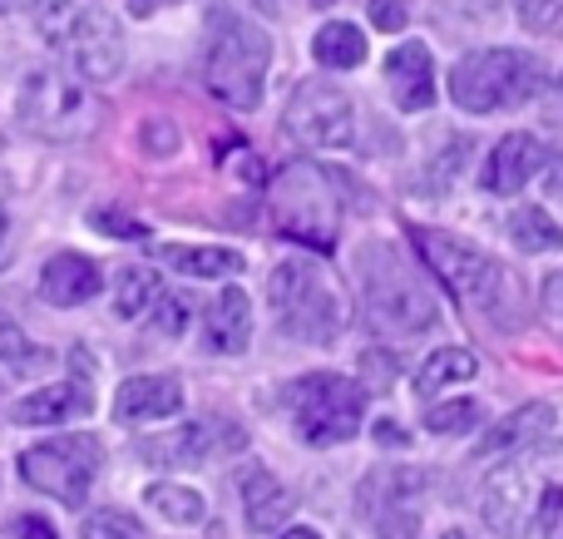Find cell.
<instances>
[{
	"instance_id": "cell-34",
	"label": "cell",
	"mask_w": 563,
	"mask_h": 539,
	"mask_svg": "<svg viewBox=\"0 0 563 539\" xmlns=\"http://www.w3.org/2000/svg\"><path fill=\"white\" fill-rule=\"evenodd\" d=\"M376 539H416V515L406 505H386L376 515Z\"/></svg>"
},
{
	"instance_id": "cell-3",
	"label": "cell",
	"mask_w": 563,
	"mask_h": 539,
	"mask_svg": "<svg viewBox=\"0 0 563 539\" xmlns=\"http://www.w3.org/2000/svg\"><path fill=\"white\" fill-rule=\"evenodd\" d=\"M267 65H273V40L253 20L233 15V10H213L208 15V45H203L208 95L233 109H257L263 105Z\"/></svg>"
},
{
	"instance_id": "cell-27",
	"label": "cell",
	"mask_w": 563,
	"mask_h": 539,
	"mask_svg": "<svg viewBox=\"0 0 563 539\" xmlns=\"http://www.w3.org/2000/svg\"><path fill=\"white\" fill-rule=\"evenodd\" d=\"M158 297V277L148 267H124L114 277V312L119 317H144V307H154Z\"/></svg>"
},
{
	"instance_id": "cell-15",
	"label": "cell",
	"mask_w": 563,
	"mask_h": 539,
	"mask_svg": "<svg viewBox=\"0 0 563 539\" xmlns=\"http://www.w3.org/2000/svg\"><path fill=\"white\" fill-rule=\"evenodd\" d=\"M243 446V431L238 426H213V421H194L174 436H158V441H144V461L158 465H188V461H208L213 451H238Z\"/></svg>"
},
{
	"instance_id": "cell-40",
	"label": "cell",
	"mask_w": 563,
	"mask_h": 539,
	"mask_svg": "<svg viewBox=\"0 0 563 539\" xmlns=\"http://www.w3.org/2000/svg\"><path fill=\"white\" fill-rule=\"evenodd\" d=\"M154 6H178V0H134V15H148Z\"/></svg>"
},
{
	"instance_id": "cell-30",
	"label": "cell",
	"mask_w": 563,
	"mask_h": 539,
	"mask_svg": "<svg viewBox=\"0 0 563 539\" xmlns=\"http://www.w3.org/2000/svg\"><path fill=\"white\" fill-rule=\"evenodd\" d=\"M79 539H148L144 525L124 510H95L85 525H79Z\"/></svg>"
},
{
	"instance_id": "cell-46",
	"label": "cell",
	"mask_w": 563,
	"mask_h": 539,
	"mask_svg": "<svg viewBox=\"0 0 563 539\" xmlns=\"http://www.w3.org/2000/svg\"><path fill=\"white\" fill-rule=\"evenodd\" d=\"M0 233H5V213H0Z\"/></svg>"
},
{
	"instance_id": "cell-20",
	"label": "cell",
	"mask_w": 563,
	"mask_h": 539,
	"mask_svg": "<svg viewBox=\"0 0 563 539\" xmlns=\"http://www.w3.org/2000/svg\"><path fill=\"white\" fill-rule=\"evenodd\" d=\"M243 510H247V530L267 535L291 515V495H287V485H282L273 471L253 465V471H243Z\"/></svg>"
},
{
	"instance_id": "cell-41",
	"label": "cell",
	"mask_w": 563,
	"mask_h": 539,
	"mask_svg": "<svg viewBox=\"0 0 563 539\" xmlns=\"http://www.w3.org/2000/svg\"><path fill=\"white\" fill-rule=\"evenodd\" d=\"M282 539H321V535H317V530H301V525H291V530L282 535Z\"/></svg>"
},
{
	"instance_id": "cell-2",
	"label": "cell",
	"mask_w": 563,
	"mask_h": 539,
	"mask_svg": "<svg viewBox=\"0 0 563 539\" xmlns=\"http://www.w3.org/2000/svg\"><path fill=\"white\" fill-rule=\"evenodd\" d=\"M35 30L65 59V69H75L89 85H104L124 69V35H119L114 15L95 0H40Z\"/></svg>"
},
{
	"instance_id": "cell-36",
	"label": "cell",
	"mask_w": 563,
	"mask_h": 539,
	"mask_svg": "<svg viewBox=\"0 0 563 539\" xmlns=\"http://www.w3.org/2000/svg\"><path fill=\"white\" fill-rule=\"evenodd\" d=\"M371 6V25L376 30H400L410 20V0H366Z\"/></svg>"
},
{
	"instance_id": "cell-7",
	"label": "cell",
	"mask_w": 563,
	"mask_h": 539,
	"mask_svg": "<svg viewBox=\"0 0 563 539\" xmlns=\"http://www.w3.org/2000/svg\"><path fill=\"white\" fill-rule=\"evenodd\" d=\"M267 297H273L277 327L287 337H297V342L327 346L346 327V297H341V287L317 263H307V257H291V263L273 267Z\"/></svg>"
},
{
	"instance_id": "cell-25",
	"label": "cell",
	"mask_w": 563,
	"mask_h": 539,
	"mask_svg": "<svg viewBox=\"0 0 563 539\" xmlns=\"http://www.w3.org/2000/svg\"><path fill=\"white\" fill-rule=\"evenodd\" d=\"M148 510H158L168 525H198L203 520V495L188 491V485H174V481H158L144 491Z\"/></svg>"
},
{
	"instance_id": "cell-21",
	"label": "cell",
	"mask_w": 563,
	"mask_h": 539,
	"mask_svg": "<svg viewBox=\"0 0 563 539\" xmlns=\"http://www.w3.org/2000/svg\"><path fill=\"white\" fill-rule=\"evenodd\" d=\"M554 431V406H544V402H534V406H519L515 416H505V421L495 426V431L479 441V461L485 455H505V451H519V446H529V441H539V436H549Z\"/></svg>"
},
{
	"instance_id": "cell-44",
	"label": "cell",
	"mask_w": 563,
	"mask_h": 539,
	"mask_svg": "<svg viewBox=\"0 0 563 539\" xmlns=\"http://www.w3.org/2000/svg\"><path fill=\"white\" fill-rule=\"evenodd\" d=\"M440 539H470V535H460V530H450V535H440Z\"/></svg>"
},
{
	"instance_id": "cell-23",
	"label": "cell",
	"mask_w": 563,
	"mask_h": 539,
	"mask_svg": "<svg viewBox=\"0 0 563 539\" xmlns=\"http://www.w3.org/2000/svg\"><path fill=\"white\" fill-rule=\"evenodd\" d=\"M475 372H479V356L475 352H465V346H440V352H430L426 362H420L416 392L420 396H435V392H445L450 382H470Z\"/></svg>"
},
{
	"instance_id": "cell-10",
	"label": "cell",
	"mask_w": 563,
	"mask_h": 539,
	"mask_svg": "<svg viewBox=\"0 0 563 539\" xmlns=\"http://www.w3.org/2000/svg\"><path fill=\"white\" fill-rule=\"evenodd\" d=\"M410 243H416V253L430 263V273L440 277V283L450 287V297L465 307H475V312H499V297H505V267L495 263V257H485L479 248L460 243V238L450 233H435V228H410Z\"/></svg>"
},
{
	"instance_id": "cell-45",
	"label": "cell",
	"mask_w": 563,
	"mask_h": 539,
	"mask_svg": "<svg viewBox=\"0 0 563 539\" xmlns=\"http://www.w3.org/2000/svg\"><path fill=\"white\" fill-rule=\"evenodd\" d=\"M311 6H331V0H311Z\"/></svg>"
},
{
	"instance_id": "cell-1",
	"label": "cell",
	"mask_w": 563,
	"mask_h": 539,
	"mask_svg": "<svg viewBox=\"0 0 563 539\" xmlns=\"http://www.w3.org/2000/svg\"><path fill=\"white\" fill-rule=\"evenodd\" d=\"M479 520L499 539H563V441L529 446L489 471Z\"/></svg>"
},
{
	"instance_id": "cell-31",
	"label": "cell",
	"mask_w": 563,
	"mask_h": 539,
	"mask_svg": "<svg viewBox=\"0 0 563 539\" xmlns=\"http://www.w3.org/2000/svg\"><path fill=\"white\" fill-rule=\"evenodd\" d=\"M0 362H5V366H15V372H25L30 362H45V356H40V346L30 342V337L20 332V327L10 322L5 312H0Z\"/></svg>"
},
{
	"instance_id": "cell-39",
	"label": "cell",
	"mask_w": 563,
	"mask_h": 539,
	"mask_svg": "<svg viewBox=\"0 0 563 539\" xmlns=\"http://www.w3.org/2000/svg\"><path fill=\"white\" fill-rule=\"evenodd\" d=\"M144 144H154V148H164V154H168V148H178V134H174V129H164V124H148L144 129Z\"/></svg>"
},
{
	"instance_id": "cell-28",
	"label": "cell",
	"mask_w": 563,
	"mask_h": 539,
	"mask_svg": "<svg viewBox=\"0 0 563 539\" xmlns=\"http://www.w3.org/2000/svg\"><path fill=\"white\" fill-rule=\"evenodd\" d=\"M440 30H475L495 15V0H430Z\"/></svg>"
},
{
	"instance_id": "cell-38",
	"label": "cell",
	"mask_w": 563,
	"mask_h": 539,
	"mask_svg": "<svg viewBox=\"0 0 563 539\" xmlns=\"http://www.w3.org/2000/svg\"><path fill=\"white\" fill-rule=\"evenodd\" d=\"M10 535H15V539H55L49 520H40V515H20V520L10 525Z\"/></svg>"
},
{
	"instance_id": "cell-17",
	"label": "cell",
	"mask_w": 563,
	"mask_h": 539,
	"mask_svg": "<svg viewBox=\"0 0 563 539\" xmlns=\"http://www.w3.org/2000/svg\"><path fill=\"white\" fill-rule=\"evenodd\" d=\"M203 342H208V352H218V356L247 352V342H253V302H247L243 287H223V293L213 297V307H208V317H203Z\"/></svg>"
},
{
	"instance_id": "cell-24",
	"label": "cell",
	"mask_w": 563,
	"mask_h": 539,
	"mask_svg": "<svg viewBox=\"0 0 563 539\" xmlns=\"http://www.w3.org/2000/svg\"><path fill=\"white\" fill-rule=\"evenodd\" d=\"M311 55H317V65H327V69H356L361 59H366V35H361L356 25H346V20H331V25L317 30Z\"/></svg>"
},
{
	"instance_id": "cell-19",
	"label": "cell",
	"mask_w": 563,
	"mask_h": 539,
	"mask_svg": "<svg viewBox=\"0 0 563 539\" xmlns=\"http://www.w3.org/2000/svg\"><path fill=\"white\" fill-rule=\"evenodd\" d=\"M89 411H95V396H89L85 382H55V386H40L35 396H25L15 406V421L20 426H65Z\"/></svg>"
},
{
	"instance_id": "cell-11",
	"label": "cell",
	"mask_w": 563,
	"mask_h": 539,
	"mask_svg": "<svg viewBox=\"0 0 563 539\" xmlns=\"http://www.w3.org/2000/svg\"><path fill=\"white\" fill-rule=\"evenodd\" d=\"M20 475H25V485L55 495L59 505H85L99 475V441L95 436H65V441L30 446L20 455Z\"/></svg>"
},
{
	"instance_id": "cell-12",
	"label": "cell",
	"mask_w": 563,
	"mask_h": 539,
	"mask_svg": "<svg viewBox=\"0 0 563 539\" xmlns=\"http://www.w3.org/2000/svg\"><path fill=\"white\" fill-rule=\"evenodd\" d=\"M282 119H287V134L307 148H346L356 139V109H351L346 89H336L331 79L297 85Z\"/></svg>"
},
{
	"instance_id": "cell-35",
	"label": "cell",
	"mask_w": 563,
	"mask_h": 539,
	"mask_svg": "<svg viewBox=\"0 0 563 539\" xmlns=\"http://www.w3.org/2000/svg\"><path fill=\"white\" fill-rule=\"evenodd\" d=\"M515 15L525 20L529 30H549V25H559L563 0H515Z\"/></svg>"
},
{
	"instance_id": "cell-4",
	"label": "cell",
	"mask_w": 563,
	"mask_h": 539,
	"mask_svg": "<svg viewBox=\"0 0 563 539\" xmlns=\"http://www.w3.org/2000/svg\"><path fill=\"white\" fill-rule=\"evenodd\" d=\"M267 208H273V223H277L282 238L311 248V253H336L341 194H336L327 168L307 164V158L282 164L273 188H267Z\"/></svg>"
},
{
	"instance_id": "cell-9",
	"label": "cell",
	"mask_w": 563,
	"mask_h": 539,
	"mask_svg": "<svg viewBox=\"0 0 563 539\" xmlns=\"http://www.w3.org/2000/svg\"><path fill=\"white\" fill-rule=\"evenodd\" d=\"M287 411L291 426L307 446H341L361 431L366 416V392L351 376L336 372H311L287 386Z\"/></svg>"
},
{
	"instance_id": "cell-43",
	"label": "cell",
	"mask_w": 563,
	"mask_h": 539,
	"mask_svg": "<svg viewBox=\"0 0 563 539\" xmlns=\"http://www.w3.org/2000/svg\"><path fill=\"white\" fill-rule=\"evenodd\" d=\"M25 0H0V15H10V10H20Z\"/></svg>"
},
{
	"instance_id": "cell-29",
	"label": "cell",
	"mask_w": 563,
	"mask_h": 539,
	"mask_svg": "<svg viewBox=\"0 0 563 539\" xmlns=\"http://www.w3.org/2000/svg\"><path fill=\"white\" fill-rule=\"evenodd\" d=\"M475 426H479V406L470 402V396H455V402L426 411V431H435V436H465V431H475Z\"/></svg>"
},
{
	"instance_id": "cell-16",
	"label": "cell",
	"mask_w": 563,
	"mask_h": 539,
	"mask_svg": "<svg viewBox=\"0 0 563 539\" xmlns=\"http://www.w3.org/2000/svg\"><path fill=\"white\" fill-rule=\"evenodd\" d=\"M184 411V386L174 376H129L114 392V416L124 426H148V421H168Z\"/></svg>"
},
{
	"instance_id": "cell-14",
	"label": "cell",
	"mask_w": 563,
	"mask_h": 539,
	"mask_svg": "<svg viewBox=\"0 0 563 539\" xmlns=\"http://www.w3.org/2000/svg\"><path fill=\"white\" fill-rule=\"evenodd\" d=\"M386 85H390V99H396L406 114L435 105V95H440V89H435V65H430V50L420 45V40H406V45L390 50Z\"/></svg>"
},
{
	"instance_id": "cell-26",
	"label": "cell",
	"mask_w": 563,
	"mask_h": 539,
	"mask_svg": "<svg viewBox=\"0 0 563 539\" xmlns=\"http://www.w3.org/2000/svg\"><path fill=\"white\" fill-rule=\"evenodd\" d=\"M509 238H515L525 253H554V248H563V228L544 208H519V213L509 218Z\"/></svg>"
},
{
	"instance_id": "cell-37",
	"label": "cell",
	"mask_w": 563,
	"mask_h": 539,
	"mask_svg": "<svg viewBox=\"0 0 563 539\" xmlns=\"http://www.w3.org/2000/svg\"><path fill=\"white\" fill-rule=\"evenodd\" d=\"M390 372H396V366H390V352H366L361 356V376H366L371 392H380V386L390 382ZM366 386H361V392H366Z\"/></svg>"
},
{
	"instance_id": "cell-22",
	"label": "cell",
	"mask_w": 563,
	"mask_h": 539,
	"mask_svg": "<svg viewBox=\"0 0 563 539\" xmlns=\"http://www.w3.org/2000/svg\"><path fill=\"white\" fill-rule=\"evenodd\" d=\"M158 257H164L174 273H184V277H233V273H243V253H233V248H178V243H164L158 248Z\"/></svg>"
},
{
	"instance_id": "cell-13",
	"label": "cell",
	"mask_w": 563,
	"mask_h": 539,
	"mask_svg": "<svg viewBox=\"0 0 563 539\" xmlns=\"http://www.w3.org/2000/svg\"><path fill=\"white\" fill-rule=\"evenodd\" d=\"M544 168V144L534 134H505L495 148H489L485 164V188L495 198H515L529 188V178Z\"/></svg>"
},
{
	"instance_id": "cell-5",
	"label": "cell",
	"mask_w": 563,
	"mask_h": 539,
	"mask_svg": "<svg viewBox=\"0 0 563 539\" xmlns=\"http://www.w3.org/2000/svg\"><path fill=\"white\" fill-rule=\"evenodd\" d=\"M361 297H366V322L380 337H420L435 327V297L410 277L396 248L376 243L361 253Z\"/></svg>"
},
{
	"instance_id": "cell-32",
	"label": "cell",
	"mask_w": 563,
	"mask_h": 539,
	"mask_svg": "<svg viewBox=\"0 0 563 539\" xmlns=\"http://www.w3.org/2000/svg\"><path fill=\"white\" fill-rule=\"evenodd\" d=\"M154 327L164 337H178L188 327V302L184 297H174V293H158L154 297Z\"/></svg>"
},
{
	"instance_id": "cell-8",
	"label": "cell",
	"mask_w": 563,
	"mask_h": 539,
	"mask_svg": "<svg viewBox=\"0 0 563 539\" xmlns=\"http://www.w3.org/2000/svg\"><path fill=\"white\" fill-rule=\"evenodd\" d=\"M544 69L529 50H470L455 69H450V99L470 114H495V109H519L539 95Z\"/></svg>"
},
{
	"instance_id": "cell-42",
	"label": "cell",
	"mask_w": 563,
	"mask_h": 539,
	"mask_svg": "<svg viewBox=\"0 0 563 539\" xmlns=\"http://www.w3.org/2000/svg\"><path fill=\"white\" fill-rule=\"evenodd\" d=\"M247 6H257L263 15H277V0H247Z\"/></svg>"
},
{
	"instance_id": "cell-33",
	"label": "cell",
	"mask_w": 563,
	"mask_h": 539,
	"mask_svg": "<svg viewBox=\"0 0 563 539\" xmlns=\"http://www.w3.org/2000/svg\"><path fill=\"white\" fill-rule=\"evenodd\" d=\"M89 223H95L99 233H109V238H148V228L139 223V218L119 213V208H95V213H89Z\"/></svg>"
},
{
	"instance_id": "cell-18",
	"label": "cell",
	"mask_w": 563,
	"mask_h": 539,
	"mask_svg": "<svg viewBox=\"0 0 563 539\" xmlns=\"http://www.w3.org/2000/svg\"><path fill=\"white\" fill-rule=\"evenodd\" d=\"M99 287H104V277H99V267L89 263L85 253H55L40 267V297H45L49 307H79V302H89Z\"/></svg>"
},
{
	"instance_id": "cell-6",
	"label": "cell",
	"mask_w": 563,
	"mask_h": 539,
	"mask_svg": "<svg viewBox=\"0 0 563 539\" xmlns=\"http://www.w3.org/2000/svg\"><path fill=\"white\" fill-rule=\"evenodd\" d=\"M15 114L30 134L49 139V144H69V139H85L99 129V105L95 85L79 79L75 69H30L25 85H20V99H15Z\"/></svg>"
}]
</instances>
